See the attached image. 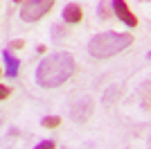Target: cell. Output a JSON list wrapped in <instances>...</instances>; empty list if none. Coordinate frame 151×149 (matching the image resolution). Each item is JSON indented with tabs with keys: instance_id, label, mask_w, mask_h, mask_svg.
<instances>
[{
	"instance_id": "ac0fdd59",
	"label": "cell",
	"mask_w": 151,
	"mask_h": 149,
	"mask_svg": "<svg viewBox=\"0 0 151 149\" xmlns=\"http://www.w3.org/2000/svg\"><path fill=\"white\" fill-rule=\"evenodd\" d=\"M0 74H2V68H0Z\"/></svg>"
},
{
	"instance_id": "8992f818",
	"label": "cell",
	"mask_w": 151,
	"mask_h": 149,
	"mask_svg": "<svg viewBox=\"0 0 151 149\" xmlns=\"http://www.w3.org/2000/svg\"><path fill=\"white\" fill-rule=\"evenodd\" d=\"M83 18V12H81V7L77 5V2H68V5L63 7V20L65 23H81Z\"/></svg>"
},
{
	"instance_id": "7c38bea8",
	"label": "cell",
	"mask_w": 151,
	"mask_h": 149,
	"mask_svg": "<svg viewBox=\"0 0 151 149\" xmlns=\"http://www.w3.org/2000/svg\"><path fill=\"white\" fill-rule=\"evenodd\" d=\"M32 149H54V140H41L36 147H32Z\"/></svg>"
},
{
	"instance_id": "ba28073f",
	"label": "cell",
	"mask_w": 151,
	"mask_h": 149,
	"mask_svg": "<svg viewBox=\"0 0 151 149\" xmlns=\"http://www.w3.org/2000/svg\"><path fill=\"white\" fill-rule=\"evenodd\" d=\"M97 14H99L101 20H108L111 16H113V7H111V2L108 0H101L99 2V9H97Z\"/></svg>"
},
{
	"instance_id": "7a4b0ae2",
	"label": "cell",
	"mask_w": 151,
	"mask_h": 149,
	"mask_svg": "<svg viewBox=\"0 0 151 149\" xmlns=\"http://www.w3.org/2000/svg\"><path fill=\"white\" fill-rule=\"evenodd\" d=\"M133 43V34H120V32H101L88 43V54L95 59H108L124 52Z\"/></svg>"
},
{
	"instance_id": "30bf717a",
	"label": "cell",
	"mask_w": 151,
	"mask_h": 149,
	"mask_svg": "<svg viewBox=\"0 0 151 149\" xmlns=\"http://www.w3.org/2000/svg\"><path fill=\"white\" fill-rule=\"evenodd\" d=\"M68 36V30L63 27V25H54L52 27V38H57V41H61V38Z\"/></svg>"
},
{
	"instance_id": "6da1fadb",
	"label": "cell",
	"mask_w": 151,
	"mask_h": 149,
	"mask_svg": "<svg viewBox=\"0 0 151 149\" xmlns=\"http://www.w3.org/2000/svg\"><path fill=\"white\" fill-rule=\"evenodd\" d=\"M77 63L70 52H54L47 54L36 68V84L41 88H59L72 77Z\"/></svg>"
},
{
	"instance_id": "52a82bcc",
	"label": "cell",
	"mask_w": 151,
	"mask_h": 149,
	"mask_svg": "<svg viewBox=\"0 0 151 149\" xmlns=\"http://www.w3.org/2000/svg\"><path fill=\"white\" fill-rule=\"evenodd\" d=\"M2 59H5V74L7 77H16L18 74V68H20V61H18V56H14L12 54V50H2Z\"/></svg>"
},
{
	"instance_id": "3957f363",
	"label": "cell",
	"mask_w": 151,
	"mask_h": 149,
	"mask_svg": "<svg viewBox=\"0 0 151 149\" xmlns=\"http://www.w3.org/2000/svg\"><path fill=\"white\" fill-rule=\"evenodd\" d=\"M54 7V0H25L20 7V18L25 23H36Z\"/></svg>"
},
{
	"instance_id": "e0dca14e",
	"label": "cell",
	"mask_w": 151,
	"mask_h": 149,
	"mask_svg": "<svg viewBox=\"0 0 151 149\" xmlns=\"http://www.w3.org/2000/svg\"><path fill=\"white\" fill-rule=\"evenodd\" d=\"M14 2H20V0H14Z\"/></svg>"
},
{
	"instance_id": "9c48e42d",
	"label": "cell",
	"mask_w": 151,
	"mask_h": 149,
	"mask_svg": "<svg viewBox=\"0 0 151 149\" xmlns=\"http://www.w3.org/2000/svg\"><path fill=\"white\" fill-rule=\"evenodd\" d=\"M41 124H43L45 129H57L59 124H61V118L59 115H47V118L41 120Z\"/></svg>"
},
{
	"instance_id": "2e32d148",
	"label": "cell",
	"mask_w": 151,
	"mask_h": 149,
	"mask_svg": "<svg viewBox=\"0 0 151 149\" xmlns=\"http://www.w3.org/2000/svg\"><path fill=\"white\" fill-rule=\"evenodd\" d=\"M36 52H38V54H45V52H47V48H45V45H38Z\"/></svg>"
},
{
	"instance_id": "5bb4252c",
	"label": "cell",
	"mask_w": 151,
	"mask_h": 149,
	"mask_svg": "<svg viewBox=\"0 0 151 149\" xmlns=\"http://www.w3.org/2000/svg\"><path fill=\"white\" fill-rule=\"evenodd\" d=\"M149 81H145V108H149Z\"/></svg>"
},
{
	"instance_id": "277c9868",
	"label": "cell",
	"mask_w": 151,
	"mask_h": 149,
	"mask_svg": "<svg viewBox=\"0 0 151 149\" xmlns=\"http://www.w3.org/2000/svg\"><path fill=\"white\" fill-rule=\"evenodd\" d=\"M95 111V102L90 95H81L79 99H75L72 104H70V118L75 120V122H86V120L93 115Z\"/></svg>"
},
{
	"instance_id": "9a60e30c",
	"label": "cell",
	"mask_w": 151,
	"mask_h": 149,
	"mask_svg": "<svg viewBox=\"0 0 151 149\" xmlns=\"http://www.w3.org/2000/svg\"><path fill=\"white\" fill-rule=\"evenodd\" d=\"M23 45H25V41H12V43H9V48H12V50H20Z\"/></svg>"
},
{
	"instance_id": "8fae6325",
	"label": "cell",
	"mask_w": 151,
	"mask_h": 149,
	"mask_svg": "<svg viewBox=\"0 0 151 149\" xmlns=\"http://www.w3.org/2000/svg\"><path fill=\"white\" fill-rule=\"evenodd\" d=\"M120 88H122V86H113V88H108V95H104V102H106V104H113L115 99L120 97V93H117Z\"/></svg>"
},
{
	"instance_id": "5b68a950",
	"label": "cell",
	"mask_w": 151,
	"mask_h": 149,
	"mask_svg": "<svg viewBox=\"0 0 151 149\" xmlns=\"http://www.w3.org/2000/svg\"><path fill=\"white\" fill-rule=\"evenodd\" d=\"M111 7H113V14H115V16H117L124 25H129V27H135V25H138L135 14L129 9V5H126L124 0H111Z\"/></svg>"
},
{
	"instance_id": "4fadbf2b",
	"label": "cell",
	"mask_w": 151,
	"mask_h": 149,
	"mask_svg": "<svg viewBox=\"0 0 151 149\" xmlns=\"http://www.w3.org/2000/svg\"><path fill=\"white\" fill-rule=\"evenodd\" d=\"M9 95H12V88H9V86H2V84H0V99H7Z\"/></svg>"
}]
</instances>
